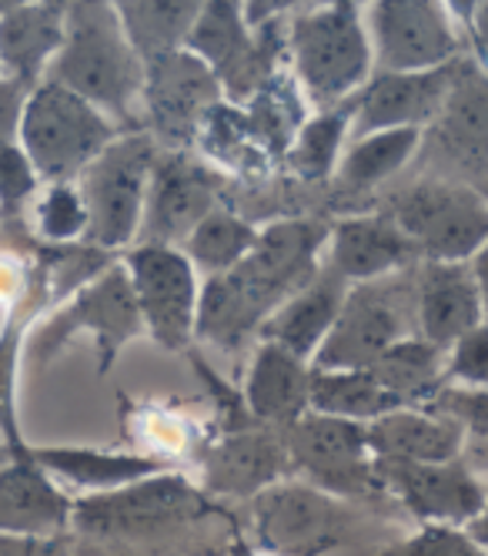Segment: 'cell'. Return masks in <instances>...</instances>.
<instances>
[{"mask_svg":"<svg viewBox=\"0 0 488 556\" xmlns=\"http://www.w3.org/2000/svg\"><path fill=\"white\" fill-rule=\"evenodd\" d=\"M324 242L329 228L308 218H284L261 228L248 258L228 275L208 278L211 323L234 342L258 336L268 315L321 271L318 252Z\"/></svg>","mask_w":488,"mask_h":556,"instance_id":"cell-1","label":"cell"},{"mask_svg":"<svg viewBox=\"0 0 488 556\" xmlns=\"http://www.w3.org/2000/svg\"><path fill=\"white\" fill-rule=\"evenodd\" d=\"M44 81H54L107 114L120 131H134L144 91V61L131 48L117 8L104 0L67 4V34Z\"/></svg>","mask_w":488,"mask_h":556,"instance_id":"cell-2","label":"cell"},{"mask_svg":"<svg viewBox=\"0 0 488 556\" xmlns=\"http://www.w3.org/2000/svg\"><path fill=\"white\" fill-rule=\"evenodd\" d=\"M288 58L295 85L318 111L351 101L375 74L369 27L358 4L335 0L321 8H298L288 17Z\"/></svg>","mask_w":488,"mask_h":556,"instance_id":"cell-3","label":"cell"},{"mask_svg":"<svg viewBox=\"0 0 488 556\" xmlns=\"http://www.w3.org/2000/svg\"><path fill=\"white\" fill-rule=\"evenodd\" d=\"M117 135L125 131L107 114L54 81H40L27 94L17 122V144L30 157L40 185L77 181Z\"/></svg>","mask_w":488,"mask_h":556,"instance_id":"cell-4","label":"cell"},{"mask_svg":"<svg viewBox=\"0 0 488 556\" xmlns=\"http://www.w3.org/2000/svg\"><path fill=\"white\" fill-rule=\"evenodd\" d=\"M157 141L147 128L117 135L74 181L88 208L85 245L98 252H117L138 245L147 185L157 162Z\"/></svg>","mask_w":488,"mask_h":556,"instance_id":"cell-5","label":"cell"},{"mask_svg":"<svg viewBox=\"0 0 488 556\" xmlns=\"http://www.w3.org/2000/svg\"><path fill=\"white\" fill-rule=\"evenodd\" d=\"M80 332L94 339L101 376L111 372L120 349L144 332L125 262H111L88 286H80L70 299L48 312L27 336V355L34 363H51Z\"/></svg>","mask_w":488,"mask_h":556,"instance_id":"cell-6","label":"cell"},{"mask_svg":"<svg viewBox=\"0 0 488 556\" xmlns=\"http://www.w3.org/2000/svg\"><path fill=\"white\" fill-rule=\"evenodd\" d=\"M184 48L211 67L231 104L248 101L271 74H278V61L288 51V17L248 27L241 4L211 0L201 4Z\"/></svg>","mask_w":488,"mask_h":556,"instance_id":"cell-7","label":"cell"},{"mask_svg":"<svg viewBox=\"0 0 488 556\" xmlns=\"http://www.w3.org/2000/svg\"><path fill=\"white\" fill-rule=\"evenodd\" d=\"M388 215L415 242L422 262H472L488 242V202L462 185L419 181L395 194Z\"/></svg>","mask_w":488,"mask_h":556,"instance_id":"cell-8","label":"cell"},{"mask_svg":"<svg viewBox=\"0 0 488 556\" xmlns=\"http://www.w3.org/2000/svg\"><path fill=\"white\" fill-rule=\"evenodd\" d=\"M288 463L305 472V483L335 500L385 496L378 463L369 450V432L358 422L308 413L284 432Z\"/></svg>","mask_w":488,"mask_h":556,"instance_id":"cell-9","label":"cell"},{"mask_svg":"<svg viewBox=\"0 0 488 556\" xmlns=\"http://www.w3.org/2000/svg\"><path fill=\"white\" fill-rule=\"evenodd\" d=\"M144 332L168 352H184L194 342L201 278L181 249L134 245L125 255Z\"/></svg>","mask_w":488,"mask_h":556,"instance_id":"cell-10","label":"cell"},{"mask_svg":"<svg viewBox=\"0 0 488 556\" xmlns=\"http://www.w3.org/2000/svg\"><path fill=\"white\" fill-rule=\"evenodd\" d=\"M409 336L412 332L409 323H404V295L398 282L378 278V282L351 286L329 339L321 342L318 355L311 359V369L314 372L372 369L385 349Z\"/></svg>","mask_w":488,"mask_h":556,"instance_id":"cell-11","label":"cell"},{"mask_svg":"<svg viewBox=\"0 0 488 556\" xmlns=\"http://www.w3.org/2000/svg\"><path fill=\"white\" fill-rule=\"evenodd\" d=\"M201 513V493L178 472H157L131 486L74 500V520L80 533L94 536H141L188 523Z\"/></svg>","mask_w":488,"mask_h":556,"instance_id":"cell-12","label":"cell"},{"mask_svg":"<svg viewBox=\"0 0 488 556\" xmlns=\"http://www.w3.org/2000/svg\"><path fill=\"white\" fill-rule=\"evenodd\" d=\"M372 58L385 74H415L455 64L462 41L449 8L432 0H378L372 8Z\"/></svg>","mask_w":488,"mask_h":556,"instance_id":"cell-13","label":"cell"},{"mask_svg":"<svg viewBox=\"0 0 488 556\" xmlns=\"http://www.w3.org/2000/svg\"><path fill=\"white\" fill-rule=\"evenodd\" d=\"M218 194H221L218 172L201 165L197 157H191L181 148L160 151L147 185L138 245L181 249L184 238L221 205Z\"/></svg>","mask_w":488,"mask_h":556,"instance_id":"cell-14","label":"cell"},{"mask_svg":"<svg viewBox=\"0 0 488 556\" xmlns=\"http://www.w3.org/2000/svg\"><path fill=\"white\" fill-rule=\"evenodd\" d=\"M224 101L218 77L205 61H197L188 48L160 54L144 64L141 108L151 122V138H165L168 144L197 141L201 122L215 104Z\"/></svg>","mask_w":488,"mask_h":556,"instance_id":"cell-15","label":"cell"},{"mask_svg":"<svg viewBox=\"0 0 488 556\" xmlns=\"http://www.w3.org/2000/svg\"><path fill=\"white\" fill-rule=\"evenodd\" d=\"M258 543L271 556H318L332 549L348 513L342 500L321 493L308 483H274L252 500Z\"/></svg>","mask_w":488,"mask_h":556,"instance_id":"cell-16","label":"cell"},{"mask_svg":"<svg viewBox=\"0 0 488 556\" xmlns=\"http://www.w3.org/2000/svg\"><path fill=\"white\" fill-rule=\"evenodd\" d=\"M385 496H395L425 527L465 530L485 506V486L465 459L452 463H395L375 459Z\"/></svg>","mask_w":488,"mask_h":556,"instance_id":"cell-17","label":"cell"},{"mask_svg":"<svg viewBox=\"0 0 488 556\" xmlns=\"http://www.w3.org/2000/svg\"><path fill=\"white\" fill-rule=\"evenodd\" d=\"M459 81V61L435 71H415V74H385L375 71L355 94V117L351 135H378V131H398L415 128L425 131L428 122L445 111L452 98V88Z\"/></svg>","mask_w":488,"mask_h":556,"instance_id":"cell-18","label":"cell"},{"mask_svg":"<svg viewBox=\"0 0 488 556\" xmlns=\"http://www.w3.org/2000/svg\"><path fill=\"white\" fill-rule=\"evenodd\" d=\"M288 466L284 432L248 422L208 443V450L201 453V483L215 496L255 500L268 486L281 483Z\"/></svg>","mask_w":488,"mask_h":556,"instance_id":"cell-19","label":"cell"},{"mask_svg":"<svg viewBox=\"0 0 488 556\" xmlns=\"http://www.w3.org/2000/svg\"><path fill=\"white\" fill-rule=\"evenodd\" d=\"M74 500L37 463L0 456V540L54 543L70 530Z\"/></svg>","mask_w":488,"mask_h":556,"instance_id":"cell-20","label":"cell"},{"mask_svg":"<svg viewBox=\"0 0 488 556\" xmlns=\"http://www.w3.org/2000/svg\"><path fill=\"white\" fill-rule=\"evenodd\" d=\"M329 268L348 286L378 282L419 262V249L388 212L351 215L329 228Z\"/></svg>","mask_w":488,"mask_h":556,"instance_id":"cell-21","label":"cell"},{"mask_svg":"<svg viewBox=\"0 0 488 556\" xmlns=\"http://www.w3.org/2000/svg\"><path fill=\"white\" fill-rule=\"evenodd\" d=\"M67 34V4L40 0V4H14L0 14V77L34 91L48 77Z\"/></svg>","mask_w":488,"mask_h":556,"instance_id":"cell-22","label":"cell"},{"mask_svg":"<svg viewBox=\"0 0 488 556\" xmlns=\"http://www.w3.org/2000/svg\"><path fill=\"white\" fill-rule=\"evenodd\" d=\"M415 323L419 336L441 352L485 323L468 262H422L415 282Z\"/></svg>","mask_w":488,"mask_h":556,"instance_id":"cell-23","label":"cell"},{"mask_svg":"<svg viewBox=\"0 0 488 556\" xmlns=\"http://www.w3.org/2000/svg\"><path fill=\"white\" fill-rule=\"evenodd\" d=\"M348 289L351 286L345 278L324 265L301 292H295L288 302H281L268 315L265 326L258 329L261 342L281 345L284 352H292L295 359L311 366L321 342L329 339V332L338 319Z\"/></svg>","mask_w":488,"mask_h":556,"instance_id":"cell-24","label":"cell"},{"mask_svg":"<svg viewBox=\"0 0 488 556\" xmlns=\"http://www.w3.org/2000/svg\"><path fill=\"white\" fill-rule=\"evenodd\" d=\"M311 403V366L295 359L281 345L258 342L255 359L244 379V406L248 416L274 432H288L308 416Z\"/></svg>","mask_w":488,"mask_h":556,"instance_id":"cell-25","label":"cell"},{"mask_svg":"<svg viewBox=\"0 0 488 556\" xmlns=\"http://www.w3.org/2000/svg\"><path fill=\"white\" fill-rule=\"evenodd\" d=\"M369 450L375 459H395V463H452L462 459V426L438 409H395L372 426Z\"/></svg>","mask_w":488,"mask_h":556,"instance_id":"cell-26","label":"cell"},{"mask_svg":"<svg viewBox=\"0 0 488 556\" xmlns=\"http://www.w3.org/2000/svg\"><path fill=\"white\" fill-rule=\"evenodd\" d=\"M27 456H30V463L44 469L54 483L85 490L88 496L131 486L138 480H147V476H157L168 469L154 456L111 453V450H91V446H34L30 443Z\"/></svg>","mask_w":488,"mask_h":556,"instance_id":"cell-27","label":"cell"},{"mask_svg":"<svg viewBox=\"0 0 488 556\" xmlns=\"http://www.w3.org/2000/svg\"><path fill=\"white\" fill-rule=\"evenodd\" d=\"M404 409H419L435 403L445 392V352L425 342L422 336H409L385 349L369 369Z\"/></svg>","mask_w":488,"mask_h":556,"instance_id":"cell-28","label":"cell"},{"mask_svg":"<svg viewBox=\"0 0 488 556\" xmlns=\"http://www.w3.org/2000/svg\"><path fill=\"white\" fill-rule=\"evenodd\" d=\"M114 8L131 48L144 64L160 54L181 51L201 14L197 0H125Z\"/></svg>","mask_w":488,"mask_h":556,"instance_id":"cell-29","label":"cell"},{"mask_svg":"<svg viewBox=\"0 0 488 556\" xmlns=\"http://www.w3.org/2000/svg\"><path fill=\"white\" fill-rule=\"evenodd\" d=\"M404 409L395 395L369 372H314L311 369V403L308 413L332 416L358 426H372L375 419Z\"/></svg>","mask_w":488,"mask_h":556,"instance_id":"cell-30","label":"cell"},{"mask_svg":"<svg viewBox=\"0 0 488 556\" xmlns=\"http://www.w3.org/2000/svg\"><path fill=\"white\" fill-rule=\"evenodd\" d=\"M351 117H355V98L308 117L298 128L288 154H284L288 172L298 175L301 181L332 178L345 154V138L351 135Z\"/></svg>","mask_w":488,"mask_h":556,"instance_id":"cell-31","label":"cell"},{"mask_svg":"<svg viewBox=\"0 0 488 556\" xmlns=\"http://www.w3.org/2000/svg\"><path fill=\"white\" fill-rule=\"evenodd\" d=\"M258 245V228L244 222L237 212L218 205L205 222H201L188 238L181 252L205 278L234 271L244 258H248Z\"/></svg>","mask_w":488,"mask_h":556,"instance_id":"cell-32","label":"cell"},{"mask_svg":"<svg viewBox=\"0 0 488 556\" xmlns=\"http://www.w3.org/2000/svg\"><path fill=\"white\" fill-rule=\"evenodd\" d=\"M419 144H422V131H415V128L355 138L338 162V181L351 191L378 188L412 162Z\"/></svg>","mask_w":488,"mask_h":556,"instance_id":"cell-33","label":"cell"},{"mask_svg":"<svg viewBox=\"0 0 488 556\" xmlns=\"http://www.w3.org/2000/svg\"><path fill=\"white\" fill-rule=\"evenodd\" d=\"M34 235L51 249L85 245L88 235V208L77 185H44L34 198Z\"/></svg>","mask_w":488,"mask_h":556,"instance_id":"cell-34","label":"cell"},{"mask_svg":"<svg viewBox=\"0 0 488 556\" xmlns=\"http://www.w3.org/2000/svg\"><path fill=\"white\" fill-rule=\"evenodd\" d=\"M40 191V178L30 165L24 148L14 141H0V222L4 228L21 225L24 205L34 202Z\"/></svg>","mask_w":488,"mask_h":556,"instance_id":"cell-35","label":"cell"},{"mask_svg":"<svg viewBox=\"0 0 488 556\" xmlns=\"http://www.w3.org/2000/svg\"><path fill=\"white\" fill-rule=\"evenodd\" d=\"M445 379L465 392H488V323L445 349Z\"/></svg>","mask_w":488,"mask_h":556,"instance_id":"cell-36","label":"cell"},{"mask_svg":"<svg viewBox=\"0 0 488 556\" xmlns=\"http://www.w3.org/2000/svg\"><path fill=\"white\" fill-rule=\"evenodd\" d=\"M375 556H485L459 527H422L415 536L398 540Z\"/></svg>","mask_w":488,"mask_h":556,"instance_id":"cell-37","label":"cell"},{"mask_svg":"<svg viewBox=\"0 0 488 556\" xmlns=\"http://www.w3.org/2000/svg\"><path fill=\"white\" fill-rule=\"evenodd\" d=\"M30 286V262L21 249H0V308H11Z\"/></svg>","mask_w":488,"mask_h":556,"instance_id":"cell-38","label":"cell"},{"mask_svg":"<svg viewBox=\"0 0 488 556\" xmlns=\"http://www.w3.org/2000/svg\"><path fill=\"white\" fill-rule=\"evenodd\" d=\"M468 268H472V278H475V286H478L481 312H485V323H488V242L472 255Z\"/></svg>","mask_w":488,"mask_h":556,"instance_id":"cell-39","label":"cell"},{"mask_svg":"<svg viewBox=\"0 0 488 556\" xmlns=\"http://www.w3.org/2000/svg\"><path fill=\"white\" fill-rule=\"evenodd\" d=\"M468 24H472V41L488 58V0H485V4H472Z\"/></svg>","mask_w":488,"mask_h":556,"instance_id":"cell-40","label":"cell"},{"mask_svg":"<svg viewBox=\"0 0 488 556\" xmlns=\"http://www.w3.org/2000/svg\"><path fill=\"white\" fill-rule=\"evenodd\" d=\"M465 533H468V540H472L478 549H485V553H488V493H485V506H481V513H478L475 520L465 527Z\"/></svg>","mask_w":488,"mask_h":556,"instance_id":"cell-41","label":"cell"},{"mask_svg":"<svg viewBox=\"0 0 488 556\" xmlns=\"http://www.w3.org/2000/svg\"><path fill=\"white\" fill-rule=\"evenodd\" d=\"M0 238H8V228H4V222H0Z\"/></svg>","mask_w":488,"mask_h":556,"instance_id":"cell-42","label":"cell"}]
</instances>
